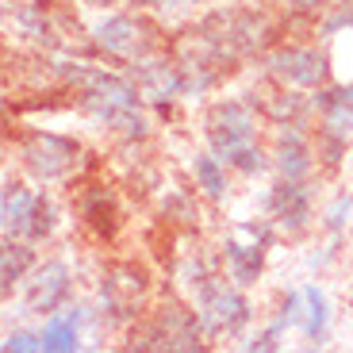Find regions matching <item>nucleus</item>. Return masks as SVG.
Returning <instances> with one entry per match:
<instances>
[{
	"label": "nucleus",
	"instance_id": "f257e3e1",
	"mask_svg": "<svg viewBox=\"0 0 353 353\" xmlns=\"http://www.w3.org/2000/svg\"><path fill=\"white\" fill-rule=\"evenodd\" d=\"M58 81L73 88L77 104L85 108L100 127H108L112 134L127 142H142L150 134V123L142 115V92L131 77L108 73L100 65H85V62H58Z\"/></svg>",
	"mask_w": 353,
	"mask_h": 353
},
{
	"label": "nucleus",
	"instance_id": "f03ea898",
	"mask_svg": "<svg viewBox=\"0 0 353 353\" xmlns=\"http://www.w3.org/2000/svg\"><path fill=\"white\" fill-rule=\"evenodd\" d=\"M200 338H203V323L192 307L176 300H165L158 311L142 319L139 327L131 330V345L134 350H200Z\"/></svg>",
	"mask_w": 353,
	"mask_h": 353
},
{
	"label": "nucleus",
	"instance_id": "7ed1b4c3",
	"mask_svg": "<svg viewBox=\"0 0 353 353\" xmlns=\"http://www.w3.org/2000/svg\"><path fill=\"white\" fill-rule=\"evenodd\" d=\"M0 227H4V239L46 242L58 227V208L46 192H31L19 181H8L0 196Z\"/></svg>",
	"mask_w": 353,
	"mask_h": 353
},
{
	"label": "nucleus",
	"instance_id": "20e7f679",
	"mask_svg": "<svg viewBox=\"0 0 353 353\" xmlns=\"http://www.w3.org/2000/svg\"><path fill=\"white\" fill-rule=\"evenodd\" d=\"M19 161L39 185H62L81 165V142L58 131H27L19 139Z\"/></svg>",
	"mask_w": 353,
	"mask_h": 353
},
{
	"label": "nucleus",
	"instance_id": "39448f33",
	"mask_svg": "<svg viewBox=\"0 0 353 353\" xmlns=\"http://www.w3.org/2000/svg\"><path fill=\"white\" fill-rule=\"evenodd\" d=\"M257 123H261V115H257L254 100H215L203 115V139L223 161H230L239 150L257 142Z\"/></svg>",
	"mask_w": 353,
	"mask_h": 353
},
{
	"label": "nucleus",
	"instance_id": "423d86ee",
	"mask_svg": "<svg viewBox=\"0 0 353 353\" xmlns=\"http://www.w3.org/2000/svg\"><path fill=\"white\" fill-rule=\"evenodd\" d=\"M92 46L100 54H108L112 62L134 65V62H142V58H150V54L161 50V35H158V27L150 19H142L139 12L134 16L119 12V16H108L92 27Z\"/></svg>",
	"mask_w": 353,
	"mask_h": 353
},
{
	"label": "nucleus",
	"instance_id": "0eeeda50",
	"mask_svg": "<svg viewBox=\"0 0 353 353\" xmlns=\"http://www.w3.org/2000/svg\"><path fill=\"white\" fill-rule=\"evenodd\" d=\"M311 108L319 112V158L327 169H338L353 131V81L350 85L315 88Z\"/></svg>",
	"mask_w": 353,
	"mask_h": 353
},
{
	"label": "nucleus",
	"instance_id": "6e6552de",
	"mask_svg": "<svg viewBox=\"0 0 353 353\" xmlns=\"http://www.w3.org/2000/svg\"><path fill=\"white\" fill-rule=\"evenodd\" d=\"M192 296H196V315H200L208 338L239 334L250 319H254V307H250V300L242 296V288L234 281L227 284V281H219V276H212V281L200 284Z\"/></svg>",
	"mask_w": 353,
	"mask_h": 353
},
{
	"label": "nucleus",
	"instance_id": "1a4fd4ad",
	"mask_svg": "<svg viewBox=\"0 0 353 353\" xmlns=\"http://www.w3.org/2000/svg\"><path fill=\"white\" fill-rule=\"evenodd\" d=\"M146 292H150V276L146 269L134 261H119L108 265L104 276H100V307H104L108 323H131L142 315V303H146Z\"/></svg>",
	"mask_w": 353,
	"mask_h": 353
},
{
	"label": "nucleus",
	"instance_id": "9d476101",
	"mask_svg": "<svg viewBox=\"0 0 353 353\" xmlns=\"http://www.w3.org/2000/svg\"><path fill=\"white\" fill-rule=\"evenodd\" d=\"M273 223H242L239 234H230L223 242V265H227V276L239 288H250L257 284V276L265 273V254H269V242H273Z\"/></svg>",
	"mask_w": 353,
	"mask_h": 353
},
{
	"label": "nucleus",
	"instance_id": "9b49d317",
	"mask_svg": "<svg viewBox=\"0 0 353 353\" xmlns=\"http://www.w3.org/2000/svg\"><path fill=\"white\" fill-rule=\"evenodd\" d=\"M73 296V269L58 257L50 261L35 265L23 281V311L27 315H54V311H62Z\"/></svg>",
	"mask_w": 353,
	"mask_h": 353
},
{
	"label": "nucleus",
	"instance_id": "f8f14e48",
	"mask_svg": "<svg viewBox=\"0 0 353 353\" xmlns=\"http://www.w3.org/2000/svg\"><path fill=\"white\" fill-rule=\"evenodd\" d=\"M327 70V54L315 46H276L273 54H265V73L288 88H323Z\"/></svg>",
	"mask_w": 353,
	"mask_h": 353
},
{
	"label": "nucleus",
	"instance_id": "ddd939ff",
	"mask_svg": "<svg viewBox=\"0 0 353 353\" xmlns=\"http://www.w3.org/2000/svg\"><path fill=\"white\" fill-rule=\"evenodd\" d=\"M265 215L269 223L288 234H300L311 227V215H315V196H311L307 181H288V176H276V185L265 196Z\"/></svg>",
	"mask_w": 353,
	"mask_h": 353
},
{
	"label": "nucleus",
	"instance_id": "4468645a",
	"mask_svg": "<svg viewBox=\"0 0 353 353\" xmlns=\"http://www.w3.org/2000/svg\"><path fill=\"white\" fill-rule=\"evenodd\" d=\"M131 81L139 85V92L150 104H173L176 97H185V70H181V62L176 58H158V54H150V58H142V62L131 65Z\"/></svg>",
	"mask_w": 353,
	"mask_h": 353
},
{
	"label": "nucleus",
	"instance_id": "2eb2a0df",
	"mask_svg": "<svg viewBox=\"0 0 353 353\" xmlns=\"http://www.w3.org/2000/svg\"><path fill=\"white\" fill-rule=\"evenodd\" d=\"M77 215L97 239H108L112 242L123 227V212H119V200L108 185H85L77 192Z\"/></svg>",
	"mask_w": 353,
	"mask_h": 353
},
{
	"label": "nucleus",
	"instance_id": "dca6fc26",
	"mask_svg": "<svg viewBox=\"0 0 353 353\" xmlns=\"http://www.w3.org/2000/svg\"><path fill=\"white\" fill-rule=\"evenodd\" d=\"M273 165H276V176H288V181H307V173L315 169V150H311L307 134L300 131V123H281Z\"/></svg>",
	"mask_w": 353,
	"mask_h": 353
},
{
	"label": "nucleus",
	"instance_id": "f3484780",
	"mask_svg": "<svg viewBox=\"0 0 353 353\" xmlns=\"http://www.w3.org/2000/svg\"><path fill=\"white\" fill-rule=\"evenodd\" d=\"M88 319L85 307H73V311H54L46 315L43 323V350L46 353H73L81 350V323Z\"/></svg>",
	"mask_w": 353,
	"mask_h": 353
},
{
	"label": "nucleus",
	"instance_id": "a211bd4d",
	"mask_svg": "<svg viewBox=\"0 0 353 353\" xmlns=\"http://www.w3.org/2000/svg\"><path fill=\"white\" fill-rule=\"evenodd\" d=\"M31 269H35V242L4 239V254H0V288H4V296H12V288L23 284Z\"/></svg>",
	"mask_w": 353,
	"mask_h": 353
},
{
	"label": "nucleus",
	"instance_id": "6ab92c4d",
	"mask_svg": "<svg viewBox=\"0 0 353 353\" xmlns=\"http://www.w3.org/2000/svg\"><path fill=\"white\" fill-rule=\"evenodd\" d=\"M12 19H16V31H19L23 39H31V43H39V46H58V31H54L50 8H46L43 0H27V4H16Z\"/></svg>",
	"mask_w": 353,
	"mask_h": 353
},
{
	"label": "nucleus",
	"instance_id": "aec40b11",
	"mask_svg": "<svg viewBox=\"0 0 353 353\" xmlns=\"http://www.w3.org/2000/svg\"><path fill=\"white\" fill-rule=\"evenodd\" d=\"M192 176H196V188H200L208 200L219 203L227 196V165H223L219 154H196L192 158Z\"/></svg>",
	"mask_w": 353,
	"mask_h": 353
},
{
	"label": "nucleus",
	"instance_id": "412c9836",
	"mask_svg": "<svg viewBox=\"0 0 353 353\" xmlns=\"http://www.w3.org/2000/svg\"><path fill=\"white\" fill-rule=\"evenodd\" d=\"M303 300H307V315H303V334L311 345L327 342V327H330V311H327V296L319 284H303Z\"/></svg>",
	"mask_w": 353,
	"mask_h": 353
},
{
	"label": "nucleus",
	"instance_id": "4be33fe9",
	"mask_svg": "<svg viewBox=\"0 0 353 353\" xmlns=\"http://www.w3.org/2000/svg\"><path fill=\"white\" fill-rule=\"evenodd\" d=\"M261 112L269 115V119H273L276 127H281V123H300L303 115H307V100H303L300 92H296V88L281 85V88L273 92V97H269V100L261 104Z\"/></svg>",
	"mask_w": 353,
	"mask_h": 353
},
{
	"label": "nucleus",
	"instance_id": "5701e85b",
	"mask_svg": "<svg viewBox=\"0 0 353 353\" xmlns=\"http://www.w3.org/2000/svg\"><path fill=\"white\" fill-rule=\"evenodd\" d=\"M161 215L165 219H176V223H192L196 219V200L185 192V188H173L165 200V208H161Z\"/></svg>",
	"mask_w": 353,
	"mask_h": 353
},
{
	"label": "nucleus",
	"instance_id": "b1692460",
	"mask_svg": "<svg viewBox=\"0 0 353 353\" xmlns=\"http://www.w3.org/2000/svg\"><path fill=\"white\" fill-rule=\"evenodd\" d=\"M284 323L281 319H273V323H269V327L265 330H257L254 338H246V342H242V350H276V345H281V334H284Z\"/></svg>",
	"mask_w": 353,
	"mask_h": 353
},
{
	"label": "nucleus",
	"instance_id": "393cba45",
	"mask_svg": "<svg viewBox=\"0 0 353 353\" xmlns=\"http://www.w3.org/2000/svg\"><path fill=\"white\" fill-rule=\"evenodd\" d=\"M35 350H43V334H35V330H12L4 338V353H35Z\"/></svg>",
	"mask_w": 353,
	"mask_h": 353
},
{
	"label": "nucleus",
	"instance_id": "a878e982",
	"mask_svg": "<svg viewBox=\"0 0 353 353\" xmlns=\"http://www.w3.org/2000/svg\"><path fill=\"white\" fill-rule=\"evenodd\" d=\"M350 212H353V200H350V196L334 200V203H330V212H327V219H323V227H327L330 234H338V230L345 227V219H350Z\"/></svg>",
	"mask_w": 353,
	"mask_h": 353
},
{
	"label": "nucleus",
	"instance_id": "bb28decb",
	"mask_svg": "<svg viewBox=\"0 0 353 353\" xmlns=\"http://www.w3.org/2000/svg\"><path fill=\"white\" fill-rule=\"evenodd\" d=\"M323 0H288V8H296V12H315Z\"/></svg>",
	"mask_w": 353,
	"mask_h": 353
},
{
	"label": "nucleus",
	"instance_id": "cd10ccee",
	"mask_svg": "<svg viewBox=\"0 0 353 353\" xmlns=\"http://www.w3.org/2000/svg\"><path fill=\"white\" fill-rule=\"evenodd\" d=\"M131 4H134V12H146V8H158L161 0H131Z\"/></svg>",
	"mask_w": 353,
	"mask_h": 353
},
{
	"label": "nucleus",
	"instance_id": "c85d7f7f",
	"mask_svg": "<svg viewBox=\"0 0 353 353\" xmlns=\"http://www.w3.org/2000/svg\"><path fill=\"white\" fill-rule=\"evenodd\" d=\"M85 4H112V0H85Z\"/></svg>",
	"mask_w": 353,
	"mask_h": 353
}]
</instances>
